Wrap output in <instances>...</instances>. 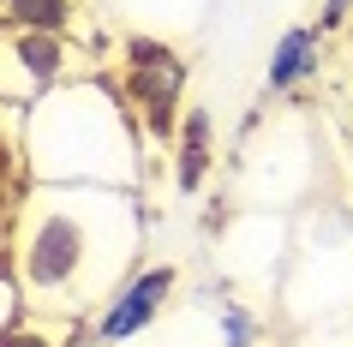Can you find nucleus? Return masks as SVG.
<instances>
[{
  "label": "nucleus",
  "instance_id": "obj_1",
  "mask_svg": "<svg viewBox=\"0 0 353 347\" xmlns=\"http://www.w3.org/2000/svg\"><path fill=\"white\" fill-rule=\"evenodd\" d=\"M144 252V198L108 186H19L6 270L37 317L90 324Z\"/></svg>",
  "mask_w": 353,
  "mask_h": 347
},
{
  "label": "nucleus",
  "instance_id": "obj_2",
  "mask_svg": "<svg viewBox=\"0 0 353 347\" xmlns=\"http://www.w3.org/2000/svg\"><path fill=\"white\" fill-rule=\"evenodd\" d=\"M144 132L126 114L108 78H72L24 108V180L30 186H108L138 192L144 186Z\"/></svg>",
  "mask_w": 353,
  "mask_h": 347
},
{
  "label": "nucleus",
  "instance_id": "obj_3",
  "mask_svg": "<svg viewBox=\"0 0 353 347\" xmlns=\"http://www.w3.org/2000/svg\"><path fill=\"white\" fill-rule=\"evenodd\" d=\"M186 78H192V66H186V54H180L174 42L144 37V30L120 37V60H114L108 84L120 90V102H126V114L138 120V132H144L150 150L174 144L180 114L192 108L186 102Z\"/></svg>",
  "mask_w": 353,
  "mask_h": 347
},
{
  "label": "nucleus",
  "instance_id": "obj_4",
  "mask_svg": "<svg viewBox=\"0 0 353 347\" xmlns=\"http://www.w3.org/2000/svg\"><path fill=\"white\" fill-rule=\"evenodd\" d=\"M84 78V48L60 30H0V102L37 108L48 90Z\"/></svg>",
  "mask_w": 353,
  "mask_h": 347
},
{
  "label": "nucleus",
  "instance_id": "obj_5",
  "mask_svg": "<svg viewBox=\"0 0 353 347\" xmlns=\"http://www.w3.org/2000/svg\"><path fill=\"white\" fill-rule=\"evenodd\" d=\"M174 293H180V264H138V270L114 288V299L96 311L90 324V347H126L138 341L168 306H174Z\"/></svg>",
  "mask_w": 353,
  "mask_h": 347
},
{
  "label": "nucleus",
  "instance_id": "obj_6",
  "mask_svg": "<svg viewBox=\"0 0 353 347\" xmlns=\"http://www.w3.org/2000/svg\"><path fill=\"white\" fill-rule=\"evenodd\" d=\"M216 162H222V150H216V114H210L204 102H192V108L180 114L174 144H168V180H174L180 198H198L204 180L216 174Z\"/></svg>",
  "mask_w": 353,
  "mask_h": 347
},
{
  "label": "nucleus",
  "instance_id": "obj_7",
  "mask_svg": "<svg viewBox=\"0 0 353 347\" xmlns=\"http://www.w3.org/2000/svg\"><path fill=\"white\" fill-rule=\"evenodd\" d=\"M323 54H330V37L317 24H288L270 48V66H263V90L270 96H294L305 90L317 72H323Z\"/></svg>",
  "mask_w": 353,
  "mask_h": 347
},
{
  "label": "nucleus",
  "instance_id": "obj_8",
  "mask_svg": "<svg viewBox=\"0 0 353 347\" xmlns=\"http://www.w3.org/2000/svg\"><path fill=\"white\" fill-rule=\"evenodd\" d=\"M0 24L6 30H60V37H78V6L72 0H0Z\"/></svg>",
  "mask_w": 353,
  "mask_h": 347
},
{
  "label": "nucleus",
  "instance_id": "obj_9",
  "mask_svg": "<svg viewBox=\"0 0 353 347\" xmlns=\"http://www.w3.org/2000/svg\"><path fill=\"white\" fill-rule=\"evenodd\" d=\"M78 335H84V324H72V317H37V311H24L19 324L0 335V347H78Z\"/></svg>",
  "mask_w": 353,
  "mask_h": 347
},
{
  "label": "nucleus",
  "instance_id": "obj_10",
  "mask_svg": "<svg viewBox=\"0 0 353 347\" xmlns=\"http://www.w3.org/2000/svg\"><path fill=\"white\" fill-rule=\"evenodd\" d=\"M24 186V108L0 102V192Z\"/></svg>",
  "mask_w": 353,
  "mask_h": 347
},
{
  "label": "nucleus",
  "instance_id": "obj_11",
  "mask_svg": "<svg viewBox=\"0 0 353 347\" xmlns=\"http://www.w3.org/2000/svg\"><path fill=\"white\" fill-rule=\"evenodd\" d=\"M19 317H24V293H19V281H12V270L0 264V335L19 324Z\"/></svg>",
  "mask_w": 353,
  "mask_h": 347
},
{
  "label": "nucleus",
  "instance_id": "obj_12",
  "mask_svg": "<svg viewBox=\"0 0 353 347\" xmlns=\"http://www.w3.org/2000/svg\"><path fill=\"white\" fill-rule=\"evenodd\" d=\"M222 347H252V317H245V306H222Z\"/></svg>",
  "mask_w": 353,
  "mask_h": 347
},
{
  "label": "nucleus",
  "instance_id": "obj_13",
  "mask_svg": "<svg viewBox=\"0 0 353 347\" xmlns=\"http://www.w3.org/2000/svg\"><path fill=\"white\" fill-rule=\"evenodd\" d=\"M347 19H353V0H323L317 6V30L330 37V30H347Z\"/></svg>",
  "mask_w": 353,
  "mask_h": 347
},
{
  "label": "nucleus",
  "instance_id": "obj_14",
  "mask_svg": "<svg viewBox=\"0 0 353 347\" xmlns=\"http://www.w3.org/2000/svg\"><path fill=\"white\" fill-rule=\"evenodd\" d=\"M6 228H12V204H6V192H0V257H6Z\"/></svg>",
  "mask_w": 353,
  "mask_h": 347
},
{
  "label": "nucleus",
  "instance_id": "obj_15",
  "mask_svg": "<svg viewBox=\"0 0 353 347\" xmlns=\"http://www.w3.org/2000/svg\"><path fill=\"white\" fill-rule=\"evenodd\" d=\"M341 48H347V66H353V19H347V30H341Z\"/></svg>",
  "mask_w": 353,
  "mask_h": 347
},
{
  "label": "nucleus",
  "instance_id": "obj_16",
  "mask_svg": "<svg viewBox=\"0 0 353 347\" xmlns=\"http://www.w3.org/2000/svg\"><path fill=\"white\" fill-rule=\"evenodd\" d=\"M0 30H6V24H0Z\"/></svg>",
  "mask_w": 353,
  "mask_h": 347
},
{
  "label": "nucleus",
  "instance_id": "obj_17",
  "mask_svg": "<svg viewBox=\"0 0 353 347\" xmlns=\"http://www.w3.org/2000/svg\"><path fill=\"white\" fill-rule=\"evenodd\" d=\"M72 6H78V0H72Z\"/></svg>",
  "mask_w": 353,
  "mask_h": 347
}]
</instances>
